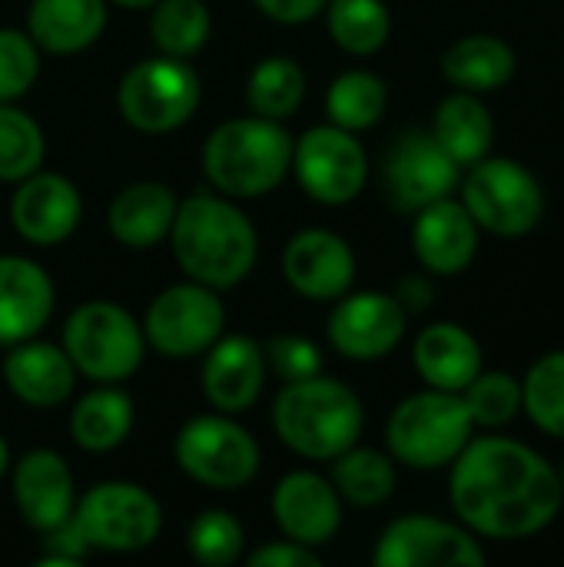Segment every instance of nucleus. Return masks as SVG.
Returning a JSON list of instances; mask_svg holds the SVG:
<instances>
[{
	"label": "nucleus",
	"instance_id": "43",
	"mask_svg": "<svg viewBox=\"0 0 564 567\" xmlns=\"http://www.w3.org/2000/svg\"><path fill=\"white\" fill-rule=\"evenodd\" d=\"M432 296H435V289L425 276H406L396 289V299L402 302L406 312H425L432 306Z\"/></svg>",
	"mask_w": 564,
	"mask_h": 567
},
{
	"label": "nucleus",
	"instance_id": "20",
	"mask_svg": "<svg viewBox=\"0 0 564 567\" xmlns=\"http://www.w3.org/2000/svg\"><path fill=\"white\" fill-rule=\"evenodd\" d=\"M412 226V249L419 262L435 276H459L479 252V226L469 209L445 196L422 209H416Z\"/></svg>",
	"mask_w": 564,
	"mask_h": 567
},
{
	"label": "nucleus",
	"instance_id": "8",
	"mask_svg": "<svg viewBox=\"0 0 564 567\" xmlns=\"http://www.w3.org/2000/svg\"><path fill=\"white\" fill-rule=\"evenodd\" d=\"M73 525L83 542L96 551H143L160 538L163 508L133 482H100L73 508Z\"/></svg>",
	"mask_w": 564,
	"mask_h": 567
},
{
	"label": "nucleus",
	"instance_id": "6",
	"mask_svg": "<svg viewBox=\"0 0 564 567\" xmlns=\"http://www.w3.org/2000/svg\"><path fill=\"white\" fill-rule=\"evenodd\" d=\"M143 326L116 302L93 299L70 312L63 326V352L76 375L93 382H123L143 365Z\"/></svg>",
	"mask_w": 564,
	"mask_h": 567
},
{
	"label": "nucleus",
	"instance_id": "32",
	"mask_svg": "<svg viewBox=\"0 0 564 567\" xmlns=\"http://www.w3.org/2000/svg\"><path fill=\"white\" fill-rule=\"evenodd\" d=\"M326 23L336 47L352 56L382 50L392 33V17L382 0H326Z\"/></svg>",
	"mask_w": 564,
	"mask_h": 567
},
{
	"label": "nucleus",
	"instance_id": "15",
	"mask_svg": "<svg viewBox=\"0 0 564 567\" xmlns=\"http://www.w3.org/2000/svg\"><path fill=\"white\" fill-rule=\"evenodd\" d=\"M283 276L299 296L329 302L352 289L356 252L332 229H302L286 243Z\"/></svg>",
	"mask_w": 564,
	"mask_h": 567
},
{
	"label": "nucleus",
	"instance_id": "22",
	"mask_svg": "<svg viewBox=\"0 0 564 567\" xmlns=\"http://www.w3.org/2000/svg\"><path fill=\"white\" fill-rule=\"evenodd\" d=\"M53 282L23 256H0V346L33 339L53 316Z\"/></svg>",
	"mask_w": 564,
	"mask_h": 567
},
{
	"label": "nucleus",
	"instance_id": "12",
	"mask_svg": "<svg viewBox=\"0 0 564 567\" xmlns=\"http://www.w3.org/2000/svg\"><path fill=\"white\" fill-rule=\"evenodd\" d=\"M293 169L299 186L322 206L352 203L369 179V156L356 133L329 123L312 126L293 143Z\"/></svg>",
	"mask_w": 564,
	"mask_h": 567
},
{
	"label": "nucleus",
	"instance_id": "35",
	"mask_svg": "<svg viewBox=\"0 0 564 567\" xmlns=\"http://www.w3.org/2000/svg\"><path fill=\"white\" fill-rule=\"evenodd\" d=\"M43 153L47 143L40 123L23 110L0 103V183H20L37 173Z\"/></svg>",
	"mask_w": 564,
	"mask_h": 567
},
{
	"label": "nucleus",
	"instance_id": "13",
	"mask_svg": "<svg viewBox=\"0 0 564 567\" xmlns=\"http://www.w3.org/2000/svg\"><path fill=\"white\" fill-rule=\"evenodd\" d=\"M372 561L379 567H482L489 558L469 528L432 515H409L382 532Z\"/></svg>",
	"mask_w": 564,
	"mask_h": 567
},
{
	"label": "nucleus",
	"instance_id": "38",
	"mask_svg": "<svg viewBox=\"0 0 564 567\" xmlns=\"http://www.w3.org/2000/svg\"><path fill=\"white\" fill-rule=\"evenodd\" d=\"M243 545H246L243 525L229 512H219V508L196 515L189 532H186L189 555L206 567L233 565L243 555Z\"/></svg>",
	"mask_w": 564,
	"mask_h": 567
},
{
	"label": "nucleus",
	"instance_id": "26",
	"mask_svg": "<svg viewBox=\"0 0 564 567\" xmlns=\"http://www.w3.org/2000/svg\"><path fill=\"white\" fill-rule=\"evenodd\" d=\"M30 40L50 53H80L106 27V0H33L27 10Z\"/></svg>",
	"mask_w": 564,
	"mask_h": 567
},
{
	"label": "nucleus",
	"instance_id": "31",
	"mask_svg": "<svg viewBox=\"0 0 564 567\" xmlns=\"http://www.w3.org/2000/svg\"><path fill=\"white\" fill-rule=\"evenodd\" d=\"M332 485L346 502L359 508H376L396 492V465L376 449L352 445L332 458Z\"/></svg>",
	"mask_w": 564,
	"mask_h": 567
},
{
	"label": "nucleus",
	"instance_id": "45",
	"mask_svg": "<svg viewBox=\"0 0 564 567\" xmlns=\"http://www.w3.org/2000/svg\"><path fill=\"white\" fill-rule=\"evenodd\" d=\"M7 468H10V449H7V442L0 439V478L7 475Z\"/></svg>",
	"mask_w": 564,
	"mask_h": 567
},
{
	"label": "nucleus",
	"instance_id": "24",
	"mask_svg": "<svg viewBox=\"0 0 564 567\" xmlns=\"http://www.w3.org/2000/svg\"><path fill=\"white\" fill-rule=\"evenodd\" d=\"M412 362L429 389L462 392L482 372V346L469 329L455 322H435L419 332Z\"/></svg>",
	"mask_w": 564,
	"mask_h": 567
},
{
	"label": "nucleus",
	"instance_id": "11",
	"mask_svg": "<svg viewBox=\"0 0 564 567\" xmlns=\"http://www.w3.org/2000/svg\"><path fill=\"white\" fill-rule=\"evenodd\" d=\"M226 309L219 292L203 282H180L163 289L143 319L146 342L166 359H193L206 355V349L223 336Z\"/></svg>",
	"mask_w": 564,
	"mask_h": 567
},
{
	"label": "nucleus",
	"instance_id": "14",
	"mask_svg": "<svg viewBox=\"0 0 564 567\" xmlns=\"http://www.w3.org/2000/svg\"><path fill=\"white\" fill-rule=\"evenodd\" d=\"M409 312L389 292H356L339 296L329 316V342L339 355L352 362L386 359L406 336Z\"/></svg>",
	"mask_w": 564,
	"mask_h": 567
},
{
	"label": "nucleus",
	"instance_id": "27",
	"mask_svg": "<svg viewBox=\"0 0 564 567\" xmlns=\"http://www.w3.org/2000/svg\"><path fill=\"white\" fill-rule=\"evenodd\" d=\"M515 50L495 33H469L455 40L442 56V73L449 83L469 93H489L515 76Z\"/></svg>",
	"mask_w": 564,
	"mask_h": 567
},
{
	"label": "nucleus",
	"instance_id": "17",
	"mask_svg": "<svg viewBox=\"0 0 564 567\" xmlns=\"http://www.w3.org/2000/svg\"><path fill=\"white\" fill-rule=\"evenodd\" d=\"M273 515L289 542L322 548L342 528V495L316 472H289L273 492Z\"/></svg>",
	"mask_w": 564,
	"mask_h": 567
},
{
	"label": "nucleus",
	"instance_id": "4",
	"mask_svg": "<svg viewBox=\"0 0 564 567\" xmlns=\"http://www.w3.org/2000/svg\"><path fill=\"white\" fill-rule=\"evenodd\" d=\"M293 143L279 120H226L206 136L203 173L223 196L256 199L276 189L293 169Z\"/></svg>",
	"mask_w": 564,
	"mask_h": 567
},
{
	"label": "nucleus",
	"instance_id": "18",
	"mask_svg": "<svg viewBox=\"0 0 564 567\" xmlns=\"http://www.w3.org/2000/svg\"><path fill=\"white\" fill-rule=\"evenodd\" d=\"M83 216L80 189L60 173H30L10 199L13 229L33 246L63 243Z\"/></svg>",
	"mask_w": 564,
	"mask_h": 567
},
{
	"label": "nucleus",
	"instance_id": "34",
	"mask_svg": "<svg viewBox=\"0 0 564 567\" xmlns=\"http://www.w3.org/2000/svg\"><path fill=\"white\" fill-rule=\"evenodd\" d=\"M213 17L203 0H156L150 33L160 53L189 60L209 40Z\"/></svg>",
	"mask_w": 564,
	"mask_h": 567
},
{
	"label": "nucleus",
	"instance_id": "37",
	"mask_svg": "<svg viewBox=\"0 0 564 567\" xmlns=\"http://www.w3.org/2000/svg\"><path fill=\"white\" fill-rule=\"evenodd\" d=\"M462 402L475 425L499 429L522 412V382L512 372H479L462 389Z\"/></svg>",
	"mask_w": 564,
	"mask_h": 567
},
{
	"label": "nucleus",
	"instance_id": "44",
	"mask_svg": "<svg viewBox=\"0 0 564 567\" xmlns=\"http://www.w3.org/2000/svg\"><path fill=\"white\" fill-rule=\"evenodd\" d=\"M110 3H116V7H126V10H146V7H153L156 0H110Z\"/></svg>",
	"mask_w": 564,
	"mask_h": 567
},
{
	"label": "nucleus",
	"instance_id": "2",
	"mask_svg": "<svg viewBox=\"0 0 564 567\" xmlns=\"http://www.w3.org/2000/svg\"><path fill=\"white\" fill-rule=\"evenodd\" d=\"M180 269L209 289L239 286L259 256V239L249 216L223 196H189L176 206L170 229Z\"/></svg>",
	"mask_w": 564,
	"mask_h": 567
},
{
	"label": "nucleus",
	"instance_id": "23",
	"mask_svg": "<svg viewBox=\"0 0 564 567\" xmlns=\"http://www.w3.org/2000/svg\"><path fill=\"white\" fill-rule=\"evenodd\" d=\"M3 382L23 405L53 409L70 399L76 385V369L63 346L23 339L3 359Z\"/></svg>",
	"mask_w": 564,
	"mask_h": 567
},
{
	"label": "nucleus",
	"instance_id": "33",
	"mask_svg": "<svg viewBox=\"0 0 564 567\" xmlns=\"http://www.w3.org/2000/svg\"><path fill=\"white\" fill-rule=\"evenodd\" d=\"M389 106V90L386 83L369 73V70H346L332 80L326 93V113L336 126L359 133L369 130L382 120Z\"/></svg>",
	"mask_w": 564,
	"mask_h": 567
},
{
	"label": "nucleus",
	"instance_id": "29",
	"mask_svg": "<svg viewBox=\"0 0 564 567\" xmlns=\"http://www.w3.org/2000/svg\"><path fill=\"white\" fill-rule=\"evenodd\" d=\"M133 432V399L110 382L86 392L70 415V435L83 452H113Z\"/></svg>",
	"mask_w": 564,
	"mask_h": 567
},
{
	"label": "nucleus",
	"instance_id": "1",
	"mask_svg": "<svg viewBox=\"0 0 564 567\" xmlns=\"http://www.w3.org/2000/svg\"><path fill=\"white\" fill-rule=\"evenodd\" d=\"M449 495L462 525L495 542L539 535L564 502L558 472L532 445L502 435L469 439L452 462Z\"/></svg>",
	"mask_w": 564,
	"mask_h": 567
},
{
	"label": "nucleus",
	"instance_id": "10",
	"mask_svg": "<svg viewBox=\"0 0 564 567\" xmlns=\"http://www.w3.org/2000/svg\"><path fill=\"white\" fill-rule=\"evenodd\" d=\"M173 455L183 475L216 492H236L249 485L259 472L256 439L243 425L226 419V412L189 419L176 435Z\"/></svg>",
	"mask_w": 564,
	"mask_h": 567
},
{
	"label": "nucleus",
	"instance_id": "21",
	"mask_svg": "<svg viewBox=\"0 0 564 567\" xmlns=\"http://www.w3.org/2000/svg\"><path fill=\"white\" fill-rule=\"evenodd\" d=\"M13 498L23 522L37 532L63 525L76 508L73 475L50 449H30L13 468Z\"/></svg>",
	"mask_w": 564,
	"mask_h": 567
},
{
	"label": "nucleus",
	"instance_id": "40",
	"mask_svg": "<svg viewBox=\"0 0 564 567\" xmlns=\"http://www.w3.org/2000/svg\"><path fill=\"white\" fill-rule=\"evenodd\" d=\"M263 352H266V369H273L283 382H296L322 372V352L302 336L279 332L266 342Z\"/></svg>",
	"mask_w": 564,
	"mask_h": 567
},
{
	"label": "nucleus",
	"instance_id": "3",
	"mask_svg": "<svg viewBox=\"0 0 564 567\" xmlns=\"http://www.w3.org/2000/svg\"><path fill=\"white\" fill-rule=\"evenodd\" d=\"M366 412L359 395L329 375L286 382L273 405V429L286 449L312 462H332L362 435Z\"/></svg>",
	"mask_w": 564,
	"mask_h": 567
},
{
	"label": "nucleus",
	"instance_id": "28",
	"mask_svg": "<svg viewBox=\"0 0 564 567\" xmlns=\"http://www.w3.org/2000/svg\"><path fill=\"white\" fill-rule=\"evenodd\" d=\"M432 136L459 166H472L485 159L495 143V120L475 93L462 90L439 103L432 120Z\"/></svg>",
	"mask_w": 564,
	"mask_h": 567
},
{
	"label": "nucleus",
	"instance_id": "9",
	"mask_svg": "<svg viewBox=\"0 0 564 567\" xmlns=\"http://www.w3.org/2000/svg\"><path fill=\"white\" fill-rule=\"evenodd\" d=\"M116 103L123 120L143 133H170L199 106V76L183 56H150L120 80Z\"/></svg>",
	"mask_w": 564,
	"mask_h": 567
},
{
	"label": "nucleus",
	"instance_id": "16",
	"mask_svg": "<svg viewBox=\"0 0 564 567\" xmlns=\"http://www.w3.org/2000/svg\"><path fill=\"white\" fill-rule=\"evenodd\" d=\"M459 163L432 133H409L396 143L386 163V183L399 209H422L452 196L459 186Z\"/></svg>",
	"mask_w": 564,
	"mask_h": 567
},
{
	"label": "nucleus",
	"instance_id": "46",
	"mask_svg": "<svg viewBox=\"0 0 564 567\" xmlns=\"http://www.w3.org/2000/svg\"><path fill=\"white\" fill-rule=\"evenodd\" d=\"M558 478H562V492H564V468H562V472H558Z\"/></svg>",
	"mask_w": 564,
	"mask_h": 567
},
{
	"label": "nucleus",
	"instance_id": "25",
	"mask_svg": "<svg viewBox=\"0 0 564 567\" xmlns=\"http://www.w3.org/2000/svg\"><path fill=\"white\" fill-rule=\"evenodd\" d=\"M176 193L163 183H133L126 186L106 213V226L116 243L130 249H150L163 243L176 219Z\"/></svg>",
	"mask_w": 564,
	"mask_h": 567
},
{
	"label": "nucleus",
	"instance_id": "19",
	"mask_svg": "<svg viewBox=\"0 0 564 567\" xmlns=\"http://www.w3.org/2000/svg\"><path fill=\"white\" fill-rule=\"evenodd\" d=\"M266 385V352L249 336H219L206 349L203 395L216 412L236 415L256 405Z\"/></svg>",
	"mask_w": 564,
	"mask_h": 567
},
{
	"label": "nucleus",
	"instance_id": "36",
	"mask_svg": "<svg viewBox=\"0 0 564 567\" xmlns=\"http://www.w3.org/2000/svg\"><path fill=\"white\" fill-rule=\"evenodd\" d=\"M522 409L542 432L564 439V349L542 355L529 369L522 382Z\"/></svg>",
	"mask_w": 564,
	"mask_h": 567
},
{
	"label": "nucleus",
	"instance_id": "39",
	"mask_svg": "<svg viewBox=\"0 0 564 567\" xmlns=\"http://www.w3.org/2000/svg\"><path fill=\"white\" fill-rule=\"evenodd\" d=\"M40 73V53L30 33L0 30V103L20 100Z\"/></svg>",
	"mask_w": 564,
	"mask_h": 567
},
{
	"label": "nucleus",
	"instance_id": "41",
	"mask_svg": "<svg viewBox=\"0 0 564 567\" xmlns=\"http://www.w3.org/2000/svg\"><path fill=\"white\" fill-rule=\"evenodd\" d=\"M249 565L253 567H316L319 565V555L299 542H273V545H263L259 551L249 555Z\"/></svg>",
	"mask_w": 564,
	"mask_h": 567
},
{
	"label": "nucleus",
	"instance_id": "30",
	"mask_svg": "<svg viewBox=\"0 0 564 567\" xmlns=\"http://www.w3.org/2000/svg\"><path fill=\"white\" fill-rule=\"evenodd\" d=\"M246 100L256 116L286 120L306 100V73L293 56H266L253 66L246 80Z\"/></svg>",
	"mask_w": 564,
	"mask_h": 567
},
{
	"label": "nucleus",
	"instance_id": "7",
	"mask_svg": "<svg viewBox=\"0 0 564 567\" xmlns=\"http://www.w3.org/2000/svg\"><path fill=\"white\" fill-rule=\"evenodd\" d=\"M462 206L479 229L495 236H525L545 216V189L539 176L509 156L472 163L462 183Z\"/></svg>",
	"mask_w": 564,
	"mask_h": 567
},
{
	"label": "nucleus",
	"instance_id": "5",
	"mask_svg": "<svg viewBox=\"0 0 564 567\" xmlns=\"http://www.w3.org/2000/svg\"><path fill=\"white\" fill-rule=\"evenodd\" d=\"M472 415L462 402V392L425 389L396 405L386 425V442L396 462L409 468H442L472 439Z\"/></svg>",
	"mask_w": 564,
	"mask_h": 567
},
{
	"label": "nucleus",
	"instance_id": "42",
	"mask_svg": "<svg viewBox=\"0 0 564 567\" xmlns=\"http://www.w3.org/2000/svg\"><path fill=\"white\" fill-rule=\"evenodd\" d=\"M256 7L279 23H306L326 10V0H256Z\"/></svg>",
	"mask_w": 564,
	"mask_h": 567
}]
</instances>
